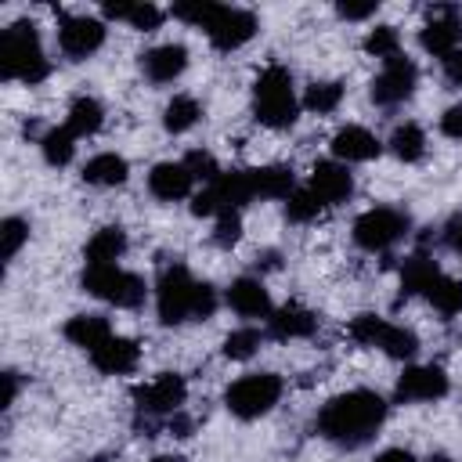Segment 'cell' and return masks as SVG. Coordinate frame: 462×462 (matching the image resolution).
<instances>
[{"instance_id":"6da1fadb","label":"cell","mask_w":462,"mask_h":462,"mask_svg":"<svg viewBox=\"0 0 462 462\" xmlns=\"http://www.w3.org/2000/svg\"><path fill=\"white\" fill-rule=\"evenodd\" d=\"M386 419V401L375 390H346L332 397L318 415V433L339 448H361Z\"/></svg>"},{"instance_id":"7a4b0ae2","label":"cell","mask_w":462,"mask_h":462,"mask_svg":"<svg viewBox=\"0 0 462 462\" xmlns=\"http://www.w3.org/2000/svg\"><path fill=\"white\" fill-rule=\"evenodd\" d=\"M155 307H159V318L162 325H180V321H191V318H209L217 310V292L213 285L206 282H195L188 274V267L173 263L159 274V285H155Z\"/></svg>"},{"instance_id":"3957f363","label":"cell","mask_w":462,"mask_h":462,"mask_svg":"<svg viewBox=\"0 0 462 462\" xmlns=\"http://www.w3.org/2000/svg\"><path fill=\"white\" fill-rule=\"evenodd\" d=\"M51 72V61L43 58L40 32L32 22H14L0 32V76L4 79H22V83H40Z\"/></svg>"},{"instance_id":"277c9868","label":"cell","mask_w":462,"mask_h":462,"mask_svg":"<svg viewBox=\"0 0 462 462\" xmlns=\"http://www.w3.org/2000/svg\"><path fill=\"white\" fill-rule=\"evenodd\" d=\"M253 112L271 130L292 126V119H296V94H292V76H289L285 65H267L256 76V83H253Z\"/></svg>"},{"instance_id":"5b68a950","label":"cell","mask_w":462,"mask_h":462,"mask_svg":"<svg viewBox=\"0 0 462 462\" xmlns=\"http://www.w3.org/2000/svg\"><path fill=\"white\" fill-rule=\"evenodd\" d=\"M83 289L105 303L116 307H137L144 300V282L116 263H87L83 271Z\"/></svg>"},{"instance_id":"8992f818","label":"cell","mask_w":462,"mask_h":462,"mask_svg":"<svg viewBox=\"0 0 462 462\" xmlns=\"http://www.w3.org/2000/svg\"><path fill=\"white\" fill-rule=\"evenodd\" d=\"M278 397H282V379L271 372H253V375H242L238 383L227 386L224 404L238 419H256V415L271 411L278 404Z\"/></svg>"},{"instance_id":"52a82bcc","label":"cell","mask_w":462,"mask_h":462,"mask_svg":"<svg viewBox=\"0 0 462 462\" xmlns=\"http://www.w3.org/2000/svg\"><path fill=\"white\" fill-rule=\"evenodd\" d=\"M350 336L365 346H379L386 350L390 357H411L419 350V339L415 332L401 328V325H390L386 318H375V314H357L350 321Z\"/></svg>"},{"instance_id":"ba28073f","label":"cell","mask_w":462,"mask_h":462,"mask_svg":"<svg viewBox=\"0 0 462 462\" xmlns=\"http://www.w3.org/2000/svg\"><path fill=\"white\" fill-rule=\"evenodd\" d=\"M408 231V217L401 209H390V206H379V209H368L354 220V242L361 249H390L393 242H401Z\"/></svg>"},{"instance_id":"9c48e42d","label":"cell","mask_w":462,"mask_h":462,"mask_svg":"<svg viewBox=\"0 0 462 462\" xmlns=\"http://www.w3.org/2000/svg\"><path fill=\"white\" fill-rule=\"evenodd\" d=\"M253 32H256V18H253V11H242V7H217V14L209 18V25H206V36H209V43L213 47H220V51H235V47H242V43H249L253 40Z\"/></svg>"},{"instance_id":"30bf717a","label":"cell","mask_w":462,"mask_h":462,"mask_svg":"<svg viewBox=\"0 0 462 462\" xmlns=\"http://www.w3.org/2000/svg\"><path fill=\"white\" fill-rule=\"evenodd\" d=\"M184 397H188V386H184V379H180L177 372H162V375H155L152 383H144V386L134 390V404H137L141 411H148V415L177 411V408L184 404Z\"/></svg>"},{"instance_id":"8fae6325","label":"cell","mask_w":462,"mask_h":462,"mask_svg":"<svg viewBox=\"0 0 462 462\" xmlns=\"http://www.w3.org/2000/svg\"><path fill=\"white\" fill-rule=\"evenodd\" d=\"M58 43L69 58H87L105 43V22L87 18V14H69V18H61Z\"/></svg>"},{"instance_id":"7c38bea8","label":"cell","mask_w":462,"mask_h":462,"mask_svg":"<svg viewBox=\"0 0 462 462\" xmlns=\"http://www.w3.org/2000/svg\"><path fill=\"white\" fill-rule=\"evenodd\" d=\"M415 79H419L415 65H411L408 58L397 54V58H390V61L383 65V72L375 76V83H372V97H375L379 105H397V101L411 97Z\"/></svg>"},{"instance_id":"4fadbf2b","label":"cell","mask_w":462,"mask_h":462,"mask_svg":"<svg viewBox=\"0 0 462 462\" xmlns=\"http://www.w3.org/2000/svg\"><path fill=\"white\" fill-rule=\"evenodd\" d=\"M458 40H462V14L455 7H437L433 18L426 22V29L419 32V43L430 51V54H455L458 51Z\"/></svg>"},{"instance_id":"5bb4252c","label":"cell","mask_w":462,"mask_h":462,"mask_svg":"<svg viewBox=\"0 0 462 462\" xmlns=\"http://www.w3.org/2000/svg\"><path fill=\"white\" fill-rule=\"evenodd\" d=\"M448 393V375L437 365H415L404 368L397 379V401H437Z\"/></svg>"},{"instance_id":"9a60e30c","label":"cell","mask_w":462,"mask_h":462,"mask_svg":"<svg viewBox=\"0 0 462 462\" xmlns=\"http://www.w3.org/2000/svg\"><path fill=\"white\" fill-rule=\"evenodd\" d=\"M310 191H314L325 206H336V202H346V199H350L354 180H350L346 166H339V162H318L314 173H310Z\"/></svg>"},{"instance_id":"2e32d148","label":"cell","mask_w":462,"mask_h":462,"mask_svg":"<svg viewBox=\"0 0 462 462\" xmlns=\"http://www.w3.org/2000/svg\"><path fill=\"white\" fill-rule=\"evenodd\" d=\"M137 357H141L137 343H134V339H123V336H108L97 350H90L94 368L105 372V375H123V372H130V368L137 365Z\"/></svg>"},{"instance_id":"e0dca14e","label":"cell","mask_w":462,"mask_h":462,"mask_svg":"<svg viewBox=\"0 0 462 462\" xmlns=\"http://www.w3.org/2000/svg\"><path fill=\"white\" fill-rule=\"evenodd\" d=\"M191 180H195V177L188 173L184 162H159V166H152V173H148V188H152V195L162 199V202L184 199V195L191 191Z\"/></svg>"},{"instance_id":"ac0fdd59","label":"cell","mask_w":462,"mask_h":462,"mask_svg":"<svg viewBox=\"0 0 462 462\" xmlns=\"http://www.w3.org/2000/svg\"><path fill=\"white\" fill-rule=\"evenodd\" d=\"M141 65H144V76H148L152 83H170V79H177V76L184 72L188 51H184L180 43H162V47H152V51L141 58Z\"/></svg>"},{"instance_id":"d6986e66","label":"cell","mask_w":462,"mask_h":462,"mask_svg":"<svg viewBox=\"0 0 462 462\" xmlns=\"http://www.w3.org/2000/svg\"><path fill=\"white\" fill-rule=\"evenodd\" d=\"M227 303H231V310L242 314V318H267V314H271V296H267L263 282H256V278H238V282H231Z\"/></svg>"},{"instance_id":"ffe728a7","label":"cell","mask_w":462,"mask_h":462,"mask_svg":"<svg viewBox=\"0 0 462 462\" xmlns=\"http://www.w3.org/2000/svg\"><path fill=\"white\" fill-rule=\"evenodd\" d=\"M379 141H375V134H368L365 126H343V130H336V137H332V152L339 155V159H346V162H368V159H375L379 155Z\"/></svg>"},{"instance_id":"44dd1931","label":"cell","mask_w":462,"mask_h":462,"mask_svg":"<svg viewBox=\"0 0 462 462\" xmlns=\"http://www.w3.org/2000/svg\"><path fill=\"white\" fill-rule=\"evenodd\" d=\"M314 325H318V318H314L307 307H300V303H285L282 310H274V314L267 318V328H271L274 339H300V336H310Z\"/></svg>"},{"instance_id":"7402d4cb","label":"cell","mask_w":462,"mask_h":462,"mask_svg":"<svg viewBox=\"0 0 462 462\" xmlns=\"http://www.w3.org/2000/svg\"><path fill=\"white\" fill-rule=\"evenodd\" d=\"M249 184H253V199H289L292 188V170L289 166H260V170H245Z\"/></svg>"},{"instance_id":"603a6c76","label":"cell","mask_w":462,"mask_h":462,"mask_svg":"<svg viewBox=\"0 0 462 462\" xmlns=\"http://www.w3.org/2000/svg\"><path fill=\"white\" fill-rule=\"evenodd\" d=\"M65 336H69L76 346H83V350H97V346L112 336V325H108L105 314H76V318H69Z\"/></svg>"},{"instance_id":"cb8c5ba5","label":"cell","mask_w":462,"mask_h":462,"mask_svg":"<svg viewBox=\"0 0 462 462\" xmlns=\"http://www.w3.org/2000/svg\"><path fill=\"white\" fill-rule=\"evenodd\" d=\"M126 173H130V166H126V159L116 155V152H101V155H94V159L83 166V180H87V184H97V188H116V184L126 180Z\"/></svg>"},{"instance_id":"d4e9b609","label":"cell","mask_w":462,"mask_h":462,"mask_svg":"<svg viewBox=\"0 0 462 462\" xmlns=\"http://www.w3.org/2000/svg\"><path fill=\"white\" fill-rule=\"evenodd\" d=\"M123 249H126V235H123V227L108 224V227H101V231L90 235L83 256H87V263H116V260L123 256Z\"/></svg>"},{"instance_id":"484cf974","label":"cell","mask_w":462,"mask_h":462,"mask_svg":"<svg viewBox=\"0 0 462 462\" xmlns=\"http://www.w3.org/2000/svg\"><path fill=\"white\" fill-rule=\"evenodd\" d=\"M440 278V271H437V263L430 260V256H422V253H415V256H408L404 260V267H401V289L408 292V296H415V292H430V285Z\"/></svg>"},{"instance_id":"4316f807","label":"cell","mask_w":462,"mask_h":462,"mask_svg":"<svg viewBox=\"0 0 462 462\" xmlns=\"http://www.w3.org/2000/svg\"><path fill=\"white\" fill-rule=\"evenodd\" d=\"M101 119H105V108H101L94 97L83 94V97H76V101L69 105V119H65V126H69L72 137H90V134H97Z\"/></svg>"},{"instance_id":"83f0119b","label":"cell","mask_w":462,"mask_h":462,"mask_svg":"<svg viewBox=\"0 0 462 462\" xmlns=\"http://www.w3.org/2000/svg\"><path fill=\"white\" fill-rule=\"evenodd\" d=\"M105 14L108 18H123L134 29H144V32H152V29L162 25V11L155 4H141V0L137 4H105Z\"/></svg>"},{"instance_id":"f1b7e54d","label":"cell","mask_w":462,"mask_h":462,"mask_svg":"<svg viewBox=\"0 0 462 462\" xmlns=\"http://www.w3.org/2000/svg\"><path fill=\"white\" fill-rule=\"evenodd\" d=\"M199 116H202L199 101H195L191 94H177V97L166 105L162 123H166V130H170V134H184V130H191V126L199 123Z\"/></svg>"},{"instance_id":"f546056e","label":"cell","mask_w":462,"mask_h":462,"mask_svg":"<svg viewBox=\"0 0 462 462\" xmlns=\"http://www.w3.org/2000/svg\"><path fill=\"white\" fill-rule=\"evenodd\" d=\"M390 148H393V155H397V159L415 162V159H422V152H426V134H422L415 123H404V126H397V130H393Z\"/></svg>"},{"instance_id":"4dcf8cb0","label":"cell","mask_w":462,"mask_h":462,"mask_svg":"<svg viewBox=\"0 0 462 462\" xmlns=\"http://www.w3.org/2000/svg\"><path fill=\"white\" fill-rule=\"evenodd\" d=\"M40 148H43V159L51 166H65L72 159V152H76V137L69 134V126H54V130H47L40 137Z\"/></svg>"},{"instance_id":"1f68e13d","label":"cell","mask_w":462,"mask_h":462,"mask_svg":"<svg viewBox=\"0 0 462 462\" xmlns=\"http://www.w3.org/2000/svg\"><path fill=\"white\" fill-rule=\"evenodd\" d=\"M426 300H430L440 314H458V310H462V282H455V278H444V274H440V278L430 285Z\"/></svg>"},{"instance_id":"d6a6232c","label":"cell","mask_w":462,"mask_h":462,"mask_svg":"<svg viewBox=\"0 0 462 462\" xmlns=\"http://www.w3.org/2000/svg\"><path fill=\"white\" fill-rule=\"evenodd\" d=\"M325 209V202L310 191V188H300V191H292L289 195V202H285V213H289V220H296V224H307V220H314L318 213Z\"/></svg>"},{"instance_id":"836d02e7","label":"cell","mask_w":462,"mask_h":462,"mask_svg":"<svg viewBox=\"0 0 462 462\" xmlns=\"http://www.w3.org/2000/svg\"><path fill=\"white\" fill-rule=\"evenodd\" d=\"M339 101H343V83H314L307 87V97H303L310 112H336Z\"/></svg>"},{"instance_id":"e575fe53","label":"cell","mask_w":462,"mask_h":462,"mask_svg":"<svg viewBox=\"0 0 462 462\" xmlns=\"http://www.w3.org/2000/svg\"><path fill=\"white\" fill-rule=\"evenodd\" d=\"M397 29L393 25H375L368 36H365V51L368 54H375V58H383V61H390V58H397Z\"/></svg>"},{"instance_id":"d590c367","label":"cell","mask_w":462,"mask_h":462,"mask_svg":"<svg viewBox=\"0 0 462 462\" xmlns=\"http://www.w3.org/2000/svg\"><path fill=\"white\" fill-rule=\"evenodd\" d=\"M256 346H260V332H256V328H235V332L224 339V354H227V357H235V361L253 357V354H256Z\"/></svg>"},{"instance_id":"8d00e7d4","label":"cell","mask_w":462,"mask_h":462,"mask_svg":"<svg viewBox=\"0 0 462 462\" xmlns=\"http://www.w3.org/2000/svg\"><path fill=\"white\" fill-rule=\"evenodd\" d=\"M25 238H29L25 220L7 217V220L0 224V253H4V260H14V253L22 249V242H25Z\"/></svg>"},{"instance_id":"74e56055","label":"cell","mask_w":462,"mask_h":462,"mask_svg":"<svg viewBox=\"0 0 462 462\" xmlns=\"http://www.w3.org/2000/svg\"><path fill=\"white\" fill-rule=\"evenodd\" d=\"M217 7L220 4H213V0H188V4H173V14L184 18V22H191V25H199V29H206L209 18L217 14Z\"/></svg>"},{"instance_id":"f35d334b","label":"cell","mask_w":462,"mask_h":462,"mask_svg":"<svg viewBox=\"0 0 462 462\" xmlns=\"http://www.w3.org/2000/svg\"><path fill=\"white\" fill-rule=\"evenodd\" d=\"M184 166H188V173L195 177V180H206V184H213L224 170L217 166V159L209 155V152H188V159H184Z\"/></svg>"},{"instance_id":"ab89813d","label":"cell","mask_w":462,"mask_h":462,"mask_svg":"<svg viewBox=\"0 0 462 462\" xmlns=\"http://www.w3.org/2000/svg\"><path fill=\"white\" fill-rule=\"evenodd\" d=\"M238 238H242L238 209H220V213H217V242H220V245H235Z\"/></svg>"},{"instance_id":"60d3db41","label":"cell","mask_w":462,"mask_h":462,"mask_svg":"<svg viewBox=\"0 0 462 462\" xmlns=\"http://www.w3.org/2000/svg\"><path fill=\"white\" fill-rule=\"evenodd\" d=\"M440 130L448 137H462V105H451L444 116H440Z\"/></svg>"},{"instance_id":"b9f144b4","label":"cell","mask_w":462,"mask_h":462,"mask_svg":"<svg viewBox=\"0 0 462 462\" xmlns=\"http://www.w3.org/2000/svg\"><path fill=\"white\" fill-rule=\"evenodd\" d=\"M444 238H448V245H451L455 253H462V213H455V217L444 224Z\"/></svg>"},{"instance_id":"7bdbcfd3","label":"cell","mask_w":462,"mask_h":462,"mask_svg":"<svg viewBox=\"0 0 462 462\" xmlns=\"http://www.w3.org/2000/svg\"><path fill=\"white\" fill-rule=\"evenodd\" d=\"M343 18H368L372 11H375V4H339L336 7Z\"/></svg>"},{"instance_id":"ee69618b","label":"cell","mask_w":462,"mask_h":462,"mask_svg":"<svg viewBox=\"0 0 462 462\" xmlns=\"http://www.w3.org/2000/svg\"><path fill=\"white\" fill-rule=\"evenodd\" d=\"M444 72H448V79L462 83V51H455V54L444 58Z\"/></svg>"},{"instance_id":"f6af8a7d","label":"cell","mask_w":462,"mask_h":462,"mask_svg":"<svg viewBox=\"0 0 462 462\" xmlns=\"http://www.w3.org/2000/svg\"><path fill=\"white\" fill-rule=\"evenodd\" d=\"M375 462H415V455L404 451V448H390V451H383Z\"/></svg>"},{"instance_id":"bcb514c9","label":"cell","mask_w":462,"mask_h":462,"mask_svg":"<svg viewBox=\"0 0 462 462\" xmlns=\"http://www.w3.org/2000/svg\"><path fill=\"white\" fill-rule=\"evenodd\" d=\"M14 393H18V379H14V372H7L4 375V408L14 404Z\"/></svg>"},{"instance_id":"7dc6e473","label":"cell","mask_w":462,"mask_h":462,"mask_svg":"<svg viewBox=\"0 0 462 462\" xmlns=\"http://www.w3.org/2000/svg\"><path fill=\"white\" fill-rule=\"evenodd\" d=\"M152 462H184L180 455H159V458H152Z\"/></svg>"}]
</instances>
